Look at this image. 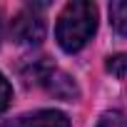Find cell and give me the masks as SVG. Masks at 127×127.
<instances>
[{"instance_id":"cell-1","label":"cell","mask_w":127,"mask_h":127,"mask_svg":"<svg viewBox=\"0 0 127 127\" xmlns=\"http://www.w3.org/2000/svg\"><path fill=\"white\" fill-rule=\"evenodd\" d=\"M97 30V8L85 0L67 3L57 18L55 37L65 52H77L87 45V40Z\"/></svg>"},{"instance_id":"cell-2","label":"cell","mask_w":127,"mask_h":127,"mask_svg":"<svg viewBox=\"0 0 127 127\" xmlns=\"http://www.w3.org/2000/svg\"><path fill=\"white\" fill-rule=\"evenodd\" d=\"M10 35L18 45H40L45 40V23L32 10H23L13 18Z\"/></svg>"},{"instance_id":"cell-3","label":"cell","mask_w":127,"mask_h":127,"mask_svg":"<svg viewBox=\"0 0 127 127\" xmlns=\"http://www.w3.org/2000/svg\"><path fill=\"white\" fill-rule=\"evenodd\" d=\"M0 127H70V120L67 115H62L57 110H37L32 115H23Z\"/></svg>"},{"instance_id":"cell-4","label":"cell","mask_w":127,"mask_h":127,"mask_svg":"<svg viewBox=\"0 0 127 127\" xmlns=\"http://www.w3.org/2000/svg\"><path fill=\"white\" fill-rule=\"evenodd\" d=\"M45 87H47V92H50L52 97L65 100V102H72V100H77V95H80L75 80H72L70 75H65V72H52V75L47 77Z\"/></svg>"},{"instance_id":"cell-5","label":"cell","mask_w":127,"mask_h":127,"mask_svg":"<svg viewBox=\"0 0 127 127\" xmlns=\"http://www.w3.org/2000/svg\"><path fill=\"white\" fill-rule=\"evenodd\" d=\"M23 77L25 82H47V77L55 72L52 65L47 62V57H37V60H28V65H23Z\"/></svg>"},{"instance_id":"cell-6","label":"cell","mask_w":127,"mask_h":127,"mask_svg":"<svg viewBox=\"0 0 127 127\" xmlns=\"http://www.w3.org/2000/svg\"><path fill=\"white\" fill-rule=\"evenodd\" d=\"M110 23L120 35L127 37V0H115L110 5Z\"/></svg>"},{"instance_id":"cell-7","label":"cell","mask_w":127,"mask_h":127,"mask_svg":"<svg viewBox=\"0 0 127 127\" xmlns=\"http://www.w3.org/2000/svg\"><path fill=\"white\" fill-rule=\"evenodd\" d=\"M107 72L125 80L127 77V52H120V55H112L107 57Z\"/></svg>"},{"instance_id":"cell-8","label":"cell","mask_w":127,"mask_h":127,"mask_svg":"<svg viewBox=\"0 0 127 127\" xmlns=\"http://www.w3.org/2000/svg\"><path fill=\"white\" fill-rule=\"evenodd\" d=\"M97 127H127V117H125L122 112L112 110V112H105V115L100 117Z\"/></svg>"},{"instance_id":"cell-9","label":"cell","mask_w":127,"mask_h":127,"mask_svg":"<svg viewBox=\"0 0 127 127\" xmlns=\"http://www.w3.org/2000/svg\"><path fill=\"white\" fill-rule=\"evenodd\" d=\"M10 100H13V87H10V82L5 80V75L0 72V115L10 107Z\"/></svg>"},{"instance_id":"cell-10","label":"cell","mask_w":127,"mask_h":127,"mask_svg":"<svg viewBox=\"0 0 127 127\" xmlns=\"http://www.w3.org/2000/svg\"><path fill=\"white\" fill-rule=\"evenodd\" d=\"M0 40H3V15H0Z\"/></svg>"}]
</instances>
